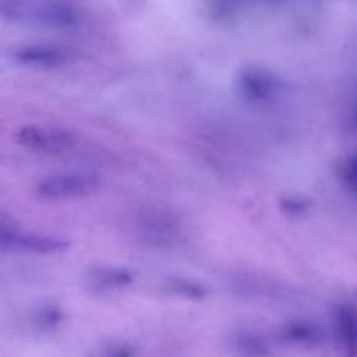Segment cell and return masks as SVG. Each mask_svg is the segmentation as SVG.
I'll return each mask as SVG.
<instances>
[{
    "mask_svg": "<svg viewBox=\"0 0 357 357\" xmlns=\"http://www.w3.org/2000/svg\"><path fill=\"white\" fill-rule=\"evenodd\" d=\"M283 336L294 343L300 344H317L321 342L322 335L314 325L308 322H291L283 329Z\"/></svg>",
    "mask_w": 357,
    "mask_h": 357,
    "instance_id": "9c48e42d",
    "label": "cell"
},
{
    "mask_svg": "<svg viewBox=\"0 0 357 357\" xmlns=\"http://www.w3.org/2000/svg\"><path fill=\"white\" fill-rule=\"evenodd\" d=\"M15 59L22 63V64H28V66H38V67H52V66H57L63 61L64 56L54 50V49H49V47H24L20 49L15 53Z\"/></svg>",
    "mask_w": 357,
    "mask_h": 357,
    "instance_id": "52a82bcc",
    "label": "cell"
},
{
    "mask_svg": "<svg viewBox=\"0 0 357 357\" xmlns=\"http://www.w3.org/2000/svg\"><path fill=\"white\" fill-rule=\"evenodd\" d=\"M106 354L107 356H130V354H134V350L126 344H113L106 351Z\"/></svg>",
    "mask_w": 357,
    "mask_h": 357,
    "instance_id": "9a60e30c",
    "label": "cell"
},
{
    "mask_svg": "<svg viewBox=\"0 0 357 357\" xmlns=\"http://www.w3.org/2000/svg\"><path fill=\"white\" fill-rule=\"evenodd\" d=\"M169 289L177 294H181L184 297L188 298H194V300H199L205 297V290L202 286L194 283V282H188V280H183V279H173L169 282Z\"/></svg>",
    "mask_w": 357,
    "mask_h": 357,
    "instance_id": "8fae6325",
    "label": "cell"
},
{
    "mask_svg": "<svg viewBox=\"0 0 357 357\" xmlns=\"http://www.w3.org/2000/svg\"><path fill=\"white\" fill-rule=\"evenodd\" d=\"M238 91L250 103L268 105L279 96L280 82L264 71L247 70L238 78Z\"/></svg>",
    "mask_w": 357,
    "mask_h": 357,
    "instance_id": "277c9868",
    "label": "cell"
},
{
    "mask_svg": "<svg viewBox=\"0 0 357 357\" xmlns=\"http://www.w3.org/2000/svg\"><path fill=\"white\" fill-rule=\"evenodd\" d=\"M141 236L156 245L170 244L178 233L177 225L163 213H146L139 220Z\"/></svg>",
    "mask_w": 357,
    "mask_h": 357,
    "instance_id": "5b68a950",
    "label": "cell"
},
{
    "mask_svg": "<svg viewBox=\"0 0 357 357\" xmlns=\"http://www.w3.org/2000/svg\"><path fill=\"white\" fill-rule=\"evenodd\" d=\"M100 185L99 177L86 173H61L43 178L36 184V192L46 199H71L91 195Z\"/></svg>",
    "mask_w": 357,
    "mask_h": 357,
    "instance_id": "6da1fadb",
    "label": "cell"
},
{
    "mask_svg": "<svg viewBox=\"0 0 357 357\" xmlns=\"http://www.w3.org/2000/svg\"><path fill=\"white\" fill-rule=\"evenodd\" d=\"M61 321V312L56 307H45L38 314V324L43 328H54Z\"/></svg>",
    "mask_w": 357,
    "mask_h": 357,
    "instance_id": "4fadbf2b",
    "label": "cell"
},
{
    "mask_svg": "<svg viewBox=\"0 0 357 357\" xmlns=\"http://www.w3.org/2000/svg\"><path fill=\"white\" fill-rule=\"evenodd\" d=\"M88 280L96 287H124L134 280V276L123 268H98L89 272Z\"/></svg>",
    "mask_w": 357,
    "mask_h": 357,
    "instance_id": "ba28073f",
    "label": "cell"
},
{
    "mask_svg": "<svg viewBox=\"0 0 357 357\" xmlns=\"http://www.w3.org/2000/svg\"><path fill=\"white\" fill-rule=\"evenodd\" d=\"M335 325L337 336L344 347L354 353L356 349V314L350 304H340L335 312Z\"/></svg>",
    "mask_w": 357,
    "mask_h": 357,
    "instance_id": "8992f818",
    "label": "cell"
},
{
    "mask_svg": "<svg viewBox=\"0 0 357 357\" xmlns=\"http://www.w3.org/2000/svg\"><path fill=\"white\" fill-rule=\"evenodd\" d=\"M0 248L29 254H57L67 250L68 243L50 236L25 233L0 226Z\"/></svg>",
    "mask_w": 357,
    "mask_h": 357,
    "instance_id": "3957f363",
    "label": "cell"
},
{
    "mask_svg": "<svg viewBox=\"0 0 357 357\" xmlns=\"http://www.w3.org/2000/svg\"><path fill=\"white\" fill-rule=\"evenodd\" d=\"M337 174L340 180L344 183V185L354 191L356 188V158L354 155L343 159L337 166Z\"/></svg>",
    "mask_w": 357,
    "mask_h": 357,
    "instance_id": "7c38bea8",
    "label": "cell"
},
{
    "mask_svg": "<svg viewBox=\"0 0 357 357\" xmlns=\"http://www.w3.org/2000/svg\"><path fill=\"white\" fill-rule=\"evenodd\" d=\"M234 346L244 354H266V353H269L266 343L261 337H258L255 335H250V333H243V335L237 336Z\"/></svg>",
    "mask_w": 357,
    "mask_h": 357,
    "instance_id": "30bf717a",
    "label": "cell"
},
{
    "mask_svg": "<svg viewBox=\"0 0 357 357\" xmlns=\"http://www.w3.org/2000/svg\"><path fill=\"white\" fill-rule=\"evenodd\" d=\"M17 141L22 146L42 153H64L77 144L73 131L59 127L26 126L17 132Z\"/></svg>",
    "mask_w": 357,
    "mask_h": 357,
    "instance_id": "7a4b0ae2",
    "label": "cell"
},
{
    "mask_svg": "<svg viewBox=\"0 0 357 357\" xmlns=\"http://www.w3.org/2000/svg\"><path fill=\"white\" fill-rule=\"evenodd\" d=\"M310 204L305 199L301 198H282L280 199V208L283 212L290 213V215H301L308 209Z\"/></svg>",
    "mask_w": 357,
    "mask_h": 357,
    "instance_id": "5bb4252c",
    "label": "cell"
}]
</instances>
